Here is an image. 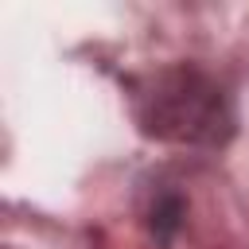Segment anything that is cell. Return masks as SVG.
Wrapping results in <instances>:
<instances>
[{
	"label": "cell",
	"instance_id": "obj_1",
	"mask_svg": "<svg viewBox=\"0 0 249 249\" xmlns=\"http://www.w3.org/2000/svg\"><path fill=\"white\" fill-rule=\"evenodd\" d=\"M140 124L144 132L175 144H222L233 117L226 93L202 70L171 66L140 89Z\"/></svg>",
	"mask_w": 249,
	"mask_h": 249
},
{
	"label": "cell",
	"instance_id": "obj_2",
	"mask_svg": "<svg viewBox=\"0 0 249 249\" xmlns=\"http://www.w3.org/2000/svg\"><path fill=\"white\" fill-rule=\"evenodd\" d=\"M179 214H183V206H179V198H163L156 210H152V230L160 233V237H167L175 226H179Z\"/></svg>",
	"mask_w": 249,
	"mask_h": 249
}]
</instances>
